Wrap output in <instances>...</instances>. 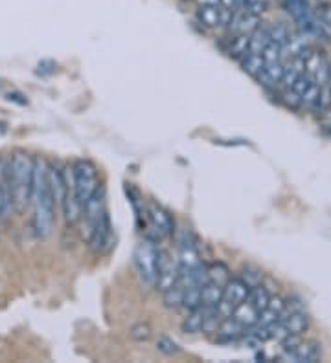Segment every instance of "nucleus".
<instances>
[{
  "instance_id": "c756f323",
  "label": "nucleus",
  "mask_w": 331,
  "mask_h": 363,
  "mask_svg": "<svg viewBox=\"0 0 331 363\" xmlns=\"http://www.w3.org/2000/svg\"><path fill=\"white\" fill-rule=\"evenodd\" d=\"M282 101H284L289 108H293V110L302 107V96L300 94H296L293 88H287V90L282 94Z\"/></svg>"
},
{
  "instance_id": "c85d7f7f",
  "label": "nucleus",
  "mask_w": 331,
  "mask_h": 363,
  "mask_svg": "<svg viewBox=\"0 0 331 363\" xmlns=\"http://www.w3.org/2000/svg\"><path fill=\"white\" fill-rule=\"evenodd\" d=\"M151 334H153V330H151L147 323H136L129 330L131 339H135V341H147L151 338Z\"/></svg>"
},
{
  "instance_id": "f8f14e48",
  "label": "nucleus",
  "mask_w": 331,
  "mask_h": 363,
  "mask_svg": "<svg viewBox=\"0 0 331 363\" xmlns=\"http://www.w3.org/2000/svg\"><path fill=\"white\" fill-rule=\"evenodd\" d=\"M213 308L210 307H199L195 308V310H192V312H188V316L184 317V321H182L181 328L182 332L184 334H199L201 332L202 328V323H204V319H207V316L210 312H212Z\"/></svg>"
},
{
  "instance_id": "9d476101",
  "label": "nucleus",
  "mask_w": 331,
  "mask_h": 363,
  "mask_svg": "<svg viewBox=\"0 0 331 363\" xmlns=\"http://www.w3.org/2000/svg\"><path fill=\"white\" fill-rule=\"evenodd\" d=\"M179 268H181V273L184 271H190L193 268L201 267V253L197 250L195 242L193 239L188 237V233H184V239L179 242Z\"/></svg>"
},
{
  "instance_id": "39448f33",
  "label": "nucleus",
  "mask_w": 331,
  "mask_h": 363,
  "mask_svg": "<svg viewBox=\"0 0 331 363\" xmlns=\"http://www.w3.org/2000/svg\"><path fill=\"white\" fill-rule=\"evenodd\" d=\"M147 226H150L147 239L155 242L164 241L170 235H173V231H175L173 215L166 208H162L161 204H156V202H151L147 205Z\"/></svg>"
},
{
  "instance_id": "cd10ccee",
  "label": "nucleus",
  "mask_w": 331,
  "mask_h": 363,
  "mask_svg": "<svg viewBox=\"0 0 331 363\" xmlns=\"http://www.w3.org/2000/svg\"><path fill=\"white\" fill-rule=\"evenodd\" d=\"M261 57H264L265 65H271V62H282V57H284V48L280 47V44H276V42H269V47L265 48L264 53H261Z\"/></svg>"
},
{
  "instance_id": "412c9836",
  "label": "nucleus",
  "mask_w": 331,
  "mask_h": 363,
  "mask_svg": "<svg viewBox=\"0 0 331 363\" xmlns=\"http://www.w3.org/2000/svg\"><path fill=\"white\" fill-rule=\"evenodd\" d=\"M207 277L208 281L218 282V285L225 287L228 282V279L232 276H230V270H228V267L225 262H212L210 267H207Z\"/></svg>"
},
{
  "instance_id": "f257e3e1",
  "label": "nucleus",
  "mask_w": 331,
  "mask_h": 363,
  "mask_svg": "<svg viewBox=\"0 0 331 363\" xmlns=\"http://www.w3.org/2000/svg\"><path fill=\"white\" fill-rule=\"evenodd\" d=\"M30 204L33 208V231L37 237L47 239L54 230L56 204L48 184V164L42 158H35L33 164V182H31Z\"/></svg>"
},
{
  "instance_id": "20e7f679",
  "label": "nucleus",
  "mask_w": 331,
  "mask_h": 363,
  "mask_svg": "<svg viewBox=\"0 0 331 363\" xmlns=\"http://www.w3.org/2000/svg\"><path fill=\"white\" fill-rule=\"evenodd\" d=\"M156 244L159 242L151 241V239L145 237L144 241L136 246L135 253H133L140 281L144 282L145 287H155L156 270H159V253H161Z\"/></svg>"
},
{
  "instance_id": "6e6552de",
  "label": "nucleus",
  "mask_w": 331,
  "mask_h": 363,
  "mask_svg": "<svg viewBox=\"0 0 331 363\" xmlns=\"http://www.w3.org/2000/svg\"><path fill=\"white\" fill-rule=\"evenodd\" d=\"M197 17H199L202 26L218 30V28H227L228 22H230V17H232V11H228L221 4L201 6L199 11H197Z\"/></svg>"
},
{
  "instance_id": "7ed1b4c3",
  "label": "nucleus",
  "mask_w": 331,
  "mask_h": 363,
  "mask_svg": "<svg viewBox=\"0 0 331 363\" xmlns=\"http://www.w3.org/2000/svg\"><path fill=\"white\" fill-rule=\"evenodd\" d=\"M70 171H72L74 191H76L78 202L83 208V205L87 204L88 200L92 199L94 194L102 189L98 167H96V164H92L90 160L79 158L74 162L72 167H70Z\"/></svg>"
},
{
  "instance_id": "5701e85b",
  "label": "nucleus",
  "mask_w": 331,
  "mask_h": 363,
  "mask_svg": "<svg viewBox=\"0 0 331 363\" xmlns=\"http://www.w3.org/2000/svg\"><path fill=\"white\" fill-rule=\"evenodd\" d=\"M201 307V287H188L184 288V297H182V307L186 312H192L195 308Z\"/></svg>"
},
{
  "instance_id": "6ab92c4d",
  "label": "nucleus",
  "mask_w": 331,
  "mask_h": 363,
  "mask_svg": "<svg viewBox=\"0 0 331 363\" xmlns=\"http://www.w3.org/2000/svg\"><path fill=\"white\" fill-rule=\"evenodd\" d=\"M269 299H271L269 290H267L264 285H258V287L250 288V292H248V297H247V303L250 305V307L256 308L258 312H261V310H265L267 305H269Z\"/></svg>"
},
{
  "instance_id": "dca6fc26",
  "label": "nucleus",
  "mask_w": 331,
  "mask_h": 363,
  "mask_svg": "<svg viewBox=\"0 0 331 363\" xmlns=\"http://www.w3.org/2000/svg\"><path fill=\"white\" fill-rule=\"evenodd\" d=\"M282 323H284L287 334H298V336H302L307 330V327H309V317L305 316L304 310H296V312H291L285 319H282Z\"/></svg>"
},
{
  "instance_id": "a878e982",
  "label": "nucleus",
  "mask_w": 331,
  "mask_h": 363,
  "mask_svg": "<svg viewBox=\"0 0 331 363\" xmlns=\"http://www.w3.org/2000/svg\"><path fill=\"white\" fill-rule=\"evenodd\" d=\"M239 279L247 285L248 288H254L258 287V285H261V281H264V273L259 270H256V268H243L241 270V273H239Z\"/></svg>"
},
{
  "instance_id": "2f4dec72",
  "label": "nucleus",
  "mask_w": 331,
  "mask_h": 363,
  "mask_svg": "<svg viewBox=\"0 0 331 363\" xmlns=\"http://www.w3.org/2000/svg\"><path fill=\"white\" fill-rule=\"evenodd\" d=\"M248 0H219V4L223 6V8H227L228 11H238V10H243L245 4H247Z\"/></svg>"
},
{
  "instance_id": "423d86ee",
  "label": "nucleus",
  "mask_w": 331,
  "mask_h": 363,
  "mask_svg": "<svg viewBox=\"0 0 331 363\" xmlns=\"http://www.w3.org/2000/svg\"><path fill=\"white\" fill-rule=\"evenodd\" d=\"M248 292H250V288H248L239 277H236V279L230 277L227 285L223 287L221 303L218 305V310L221 312V316H230L234 308L239 307L243 301H247Z\"/></svg>"
},
{
  "instance_id": "f3484780",
  "label": "nucleus",
  "mask_w": 331,
  "mask_h": 363,
  "mask_svg": "<svg viewBox=\"0 0 331 363\" xmlns=\"http://www.w3.org/2000/svg\"><path fill=\"white\" fill-rule=\"evenodd\" d=\"M223 296V287L218 282L207 281L201 287V305L202 307L218 308V305L221 303Z\"/></svg>"
},
{
  "instance_id": "2eb2a0df",
  "label": "nucleus",
  "mask_w": 331,
  "mask_h": 363,
  "mask_svg": "<svg viewBox=\"0 0 331 363\" xmlns=\"http://www.w3.org/2000/svg\"><path fill=\"white\" fill-rule=\"evenodd\" d=\"M271 35H269V26H261L259 24L256 30L250 33V39H248V53H264V50L269 47Z\"/></svg>"
},
{
  "instance_id": "aec40b11",
  "label": "nucleus",
  "mask_w": 331,
  "mask_h": 363,
  "mask_svg": "<svg viewBox=\"0 0 331 363\" xmlns=\"http://www.w3.org/2000/svg\"><path fill=\"white\" fill-rule=\"evenodd\" d=\"M239 62H241V68H243L245 72L252 77H258L265 68L264 57L259 56V53H247V56L239 59Z\"/></svg>"
},
{
  "instance_id": "b1692460",
  "label": "nucleus",
  "mask_w": 331,
  "mask_h": 363,
  "mask_svg": "<svg viewBox=\"0 0 331 363\" xmlns=\"http://www.w3.org/2000/svg\"><path fill=\"white\" fill-rule=\"evenodd\" d=\"M269 35H271V42H276L280 47L284 48L291 39V31L289 28L285 24H275L269 26Z\"/></svg>"
},
{
  "instance_id": "9b49d317",
  "label": "nucleus",
  "mask_w": 331,
  "mask_h": 363,
  "mask_svg": "<svg viewBox=\"0 0 331 363\" xmlns=\"http://www.w3.org/2000/svg\"><path fill=\"white\" fill-rule=\"evenodd\" d=\"M259 26V15H254L248 10H238L234 11L228 22V30L230 33H239V35H250L256 28Z\"/></svg>"
},
{
  "instance_id": "4be33fe9",
  "label": "nucleus",
  "mask_w": 331,
  "mask_h": 363,
  "mask_svg": "<svg viewBox=\"0 0 331 363\" xmlns=\"http://www.w3.org/2000/svg\"><path fill=\"white\" fill-rule=\"evenodd\" d=\"M182 297H184V288L177 282L175 287L168 288L166 292H162V301L168 308H181L182 307Z\"/></svg>"
},
{
  "instance_id": "a211bd4d",
  "label": "nucleus",
  "mask_w": 331,
  "mask_h": 363,
  "mask_svg": "<svg viewBox=\"0 0 331 363\" xmlns=\"http://www.w3.org/2000/svg\"><path fill=\"white\" fill-rule=\"evenodd\" d=\"M232 317H236L239 323H243L245 327H254L256 323H258V317H259V312L256 310L254 307H250L247 301H243L239 307H236L232 310V314H230Z\"/></svg>"
},
{
  "instance_id": "4468645a",
  "label": "nucleus",
  "mask_w": 331,
  "mask_h": 363,
  "mask_svg": "<svg viewBox=\"0 0 331 363\" xmlns=\"http://www.w3.org/2000/svg\"><path fill=\"white\" fill-rule=\"evenodd\" d=\"M248 39H250V35L232 33V37H228L225 44H223V50L227 51L230 57H234V59H241V57L248 53Z\"/></svg>"
},
{
  "instance_id": "f03ea898",
  "label": "nucleus",
  "mask_w": 331,
  "mask_h": 363,
  "mask_svg": "<svg viewBox=\"0 0 331 363\" xmlns=\"http://www.w3.org/2000/svg\"><path fill=\"white\" fill-rule=\"evenodd\" d=\"M33 164L35 158H31L26 153H15L10 158V187L13 208L17 213H22L30 205L31 182H33Z\"/></svg>"
},
{
  "instance_id": "1a4fd4ad",
  "label": "nucleus",
  "mask_w": 331,
  "mask_h": 363,
  "mask_svg": "<svg viewBox=\"0 0 331 363\" xmlns=\"http://www.w3.org/2000/svg\"><path fill=\"white\" fill-rule=\"evenodd\" d=\"M280 362H295V363H315L321 360V345L316 341H304L295 347L293 351H284L278 356Z\"/></svg>"
},
{
  "instance_id": "7c9ffc66",
  "label": "nucleus",
  "mask_w": 331,
  "mask_h": 363,
  "mask_svg": "<svg viewBox=\"0 0 331 363\" xmlns=\"http://www.w3.org/2000/svg\"><path fill=\"white\" fill-rule=\"evenodd\" d=\"M316 17H318V21H321L322 24L328 26V28H331V2H328V4H322L321 8H318V13H316Z\"/></svg>"
},
{
  "instance_id": "0eeeda50",
  "label": "nucleus",
  "mask_w": 331,
  "mask_h": 363,
  "mask_svg": "<svg viewBox=\"0 0 331 363\" xmlns=\"http://www.w3.org/2000/svg\"><path fill=\"white\" fill-rule=\"evenodd\" d=\"M181 277V268H179V261H175L168 251L159 253V270H156V281L155 288L159 292H166L168 288L175 287Z\"/></svg>"
},
{
  "instance_id": "ddd939ff",
  "label": "nucleus",
  "mask_w": 331,
  "mask_h": 363,
  "mask_svg": "<svg viewBox=\"0 0 331 363\" xmlns=\"http://www.w3.org/2000/svg\"><path fill=\"white\" fill-rule=\"evenodd\" d=\"M282 77H284V62H271V65H265V68L256 79L261 87L269 90V88H276V85L282 83Z\"/></svg>"
},
{
  "instance_id": "393cba45",
  "label": "nucleus",
  "mask_w": 331,
  "mask_h": 363,
  "mask_svg": "<svg viewBox=\"0 0 331 363\" xmlns=\"http://www.w3.org/2000/svg\"><path fill=\"white\" fill-rule=\"evenodd\" d=\"M318 97H321V87L313 83V85L302 94V107L309 108V110H316V107H318Z\"/></svg>"
},
{
  "instance_id": "473e14b6",
  "label": "nucleus",
  "mask_w": 331,
  "mask_h": 363,
  "mask_svg": "<svg viewBox=\"0 0 331 363\" xmlns=\"http://www.w3.org/2000/svg\"><path fill=\"white\" fill-rule=\"evenodd\" d=\"M328 85L331 87V62H330V81H328Z\"/></svg>"
},
{
  "instance_id": "bb28decb",
  "label": "nucleus",
  "mask_w": 331,
  "mask_h": 363,
  "mask_svg": "<svg viewBox=\"0 0 331 363\" xmlns=\"http://www.w3.org/2000/svg\"><path fill=\"white\" fill-rule=\"evenodd\" d=\"M156 351L166 356H173V354L181 353V347H179V343L175 339L168 338V336H161L159 341H156Z\"/></svg>"
}]
</instances>
